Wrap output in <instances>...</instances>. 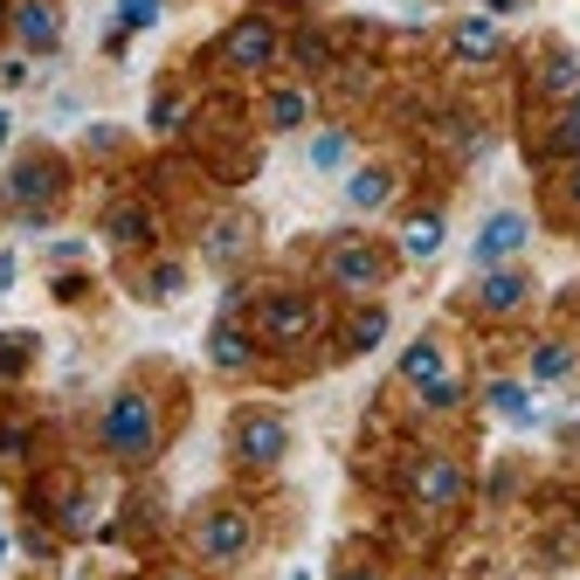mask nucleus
<instances>
[{"label": "nucleus", "instance_id": "nucleus-9", "mask_svg": "<svg viewBox=\"0 0 580 580\" xmlns=\"http://www.w3.org/2000/svg\"><path fill=\"white\" fill-rule=\"evenodd\" d=\"M235 449H242V463H276V456H284V422H276V415H249Z\"/></svg>", "mask_w": 580, "mask_h": 580}, {"label": "nucleus", "instance_id": "nucleus-29", "mask_svg": "<svg viewBox=\"0 0 580 580\" xmlns=\"http://www.w3.org/2000/svg\"><path fill=\"white\" fill-rule=\"evenodd\" d=\"M14 284V256H0V291H8Z\"/></svg>", "mask_w": 580, "mask_h": 580}, {"label": "nucleus", "instance_id": "nucleus-22", "mask_svg": "<svg viewBox=\"0 0 580 580\" xmlns=\"http://www.w3.org/2000/svg\"><path fill=\"white\" fill-rule=\"evenodd\" d=\"M491 408H498V415H512V422H532L526 387H512V381H498V387H491Z\"/></svg>", "mask_w": 580, "mask_h": 580}, {"label": "nucleus", "instance_id": "nucleus-3", "mask_svg": "<svg viewBox=\"0 0 580 580\" xmlns=\"http://www.w3.org/2000/svg\"><path fill=\"white\" fill-rule=\"evenodd\" d=\"M311 325H318V305H311V297H270V305H263V339L270 346H305L311 339Z\"/></svg>", "mask_w": 580, "mask_h": 580}, {"label": "nucleus", "instance_id": "nucleus-14", "mask_svg": "<svg viewBox=\"0 0 580 580\" xmlns=\"http://www.w3.org/2000/svg\"><path fill=\"white\" fill-rule=\"evenodd\" d=\"M387 194H395V180H387L381 166H360V173L346 180V201H352V208H381Z\"/></svg>", "mask_w": 580, "mask_h": 580}, {"label": "nucleus", "instance_id": "nucleus-15", "mask_svg": "<svg viewBox=\"0 0 580 580\" xmlns=\"http://www.w3.org/2000/svg\"><path fill=\"white\" fill-rule=\"evenodd\" d=\"M456 55H463V63H491V55H498V28L491 22H463L456 28Z\"/></svg>", "mask_w": 580, "mask_h": 580}, {"label": "nucleus", "instance_id": "nucleus-10", "mask_svg": "<svg viewBox=\"0 0 580 580\" xmlns=\"http://www.w3.org/2000/svg\"><path fill=\"white\" fill-rule=\"evenodd\" d=\"M208 360H215V366H229V373H242V366L256 360V346L242 339V325H235V318H221V325L208 332Z\"/></svg>", "mask_w": 580, "mask_h": 580}, {"label": "nucleus", "instance_id": "nucleus-21", "mask_svg": "<svg viewBox=\"0 0 580 580\" xmlns=\"http://www.w3.org/2000/svg\"><path fill=\"white\" fill-rule=\"evenodd\" d=\"M270 125H276V132L305 125V90H276V98H270Z\"/></svg>", "mask_w": 580, "mask_h": 580}, {"label": "nucleus", "instance_id": "nucleus-32", "mask_svg": "<svg viewBox=\"0 0 580 580\" xmlns=\"http://www.w3.org/2000/svg\"><path fill=\"white\" fill-rule=\"evenodd\" d=\"M484 8H498V14H512V8H518V0H484Z\"/></svg>", "mask_w": 580, "mask_h": 580}, {"label": "nucleus", "instance_id": "nucleus-6", "mask_svg": "<svg viewBox=\"0 0 580 580\" xmlns=\"http://www.w3.org/2000/svg\"><path fill=\"white\" fill-rule=\"evenodd\" d=\"M408 491H415V504H456L463 498V471L449 456H428V463H415V477H408Z\"/></svg>", "mask_w": 580, "mask_h": 580}, {"label": "nucleus", "instance_id": "nucleus-7", "mask_svg": "<svg viewBox=\"0 0 580 580\" xmlns=\"http://www.w3.org/2000/svg\"><path fill=\"white\" fill-rule=\"evenodd\" d=\"M221 55H229L235 69H263L270 55H276V28L270 22H235L229 42H221Z\"/></svg>", "mask_w": 580, "mask_h": 580}, {"label": "nucleus", "instance_id": "nucleus-33", "mask_svg": "<svg viewBox=\"0 0 580 580\" xmlns=\"http://www.w3.org/2000/svg\"><path fill=\"white\" fill-rule=\"evenodd\" d=\"M0 139H8V111H0Z\"/></svg>", "mask_w": 580, "mask_h": 580}, {"label": "nucleus", "instance_id": "nucleus-18", "mask_svg": "<svg viewBox=\"0 0 580 580\" xmlns=\"http://www.w3.org/2000/svg\"><path fill=\"white\" fill-rule=\"evenodd\" d=\"M539 83H546V90H553V98H573V90H580V55H567V49H559V55H553V63H546V69H539Z\"/></svg>", "mask_w": 580, "mask_h": 580}, {"label": "nucleus", "instance_id": "nucleus-13", "mask_svg": "<svg viewBox=\"0 0 580 580\" xmlns=\"http://www.w3.org/2000/svg\"><path fill=\"white\" fill-rule=\"evenodd\" d=\"M14 201H22L28 215H42V201H55V166H22V173H14Z\"/></svg>", "mask_w": 580, "mask_h": 580}, {"label": "nucleus", "instance_id": "nucleus-30", "mask_svg": "<svg viewBox=\"0 0 580 580\" xmlns=\"http://www.w3.org/2000/svg\"><path fill=\"white\" fill-rule=\"evenodd\" d=\"M339 580H381V573H373V567H346Z\"/></svg>", "mask_w": 580, "mask_h": 580}, {"label": "nucleus", "instance_id": "nucleus-28", "mask_svg": "<svg viewBox=\"0 0 580 580\" xmlns=\"http://www.w3.org/2000/svg\"><path fill=\"white\" fill-rule=\"evenodd\" d=\"M28 352V339H0V373H14V360Z\"/></svg>", "mask_w": 580, "mask_h": 580}, {"label": "nucleus", "instance_id": "nucleus-23", "mask_svg": "<svg viewBox=\"0 0 580 580\" xmlns=\"http://www.w3.org/2000/svg\"><path fill=\"white\" fill-rule=\"evenodd\" d=\"M553 153H580V90L567 98V118L553 125Z\"/></svg>", "mask_w": 580, "mask_h": 580}, {"label": "nucleus", "instance_id": "nucleus-2", "mask_svg": "<svg viewBox=\"0 0 580 580\" xmlns=\"http://www.w3.org/2000/svg\"><path fill=\"white\" fill-rule=\"evenodd\" d=\"M325 270H332V284H339V291H373V284L387 276V263H381V249H373V242H332Z\"/></svg>", "mask_w": 580, "mask_h": 580}, {"label": "nucleus", "instance_id": "nucleus-27", "mask_svg": "<svg viewBox=\"0 0 580 580\" xmlns=\"http://www.w3.org/2000/svg\"><path fill=\"white\" fill-rule=\"evenodd\" d=\"M422 401H428V408H456V401H463V387H456V381H449V373H442L436 387H422Z\"/></svg>", "mask_w": 580, "mask_h": 580}, {"label": "nucleus", "instance_id": "nucleus-19", "mask_svg": "<svg viewBox=\"0 0 580 580\" xmlns=\"http://www.w3.org/2000/svg\"><path fill=\"white\" fill-rule=\"evenodd\" d=\"M381 339H387V311H360V318H352V332H346L352 352H373Z\"/></svg>", "mask_w": 580, "mask_h": 580}, {"label": "nucleus", "instance_id": "nucleus-20", "mask_svg": "<svg viewBox=\"0 0 580 580\" xmlns=\"http://www.w3.org/2000/svg\"><path fill=\"white\" fill-rule=\"evenodd\" d=\"M346 145H352L346 132H318V139H311V166H318V173H332V166H346Z\"/></svg>", "mask_w": 580, "mask_h": 580}, {"label": "nucleus", "instance_id": "nucleus-34", "mask_svg": "<svg viewBox=\"0 0 580 580\" xmlns=\"http://www.w3.org/2000/svg\"><path fill=\"white\" fill-rule=\"evenodd\" d=\"M166 580H186V573H166Z\"/></svg>", "mask_w": 580, "mask_h": 580}, {"label": "nucleus", "instance_id": "nucleus-25", "mask_svg": "<svg viewBox=\"0 0 580 580\" xmlns=\"http://www.w3.org/2000/svg\"><path fill=\"white\" fill-rule=\"evenodd\" d=\"M145 229H153V221H145L139 208H118V215H111V235H118V242H145Z\"/></svg>", "mask_w": 580, "mask_h": 580}, {"label": "nucleus", "instance_id": "nucleus-8", "mask_svg": "<svg viewBox=\"0 0 580 580\" xmlns=\"http://www.w3.org/2000/svg\"><path fill=\"white\" fill-rule=\"evenodd\" d=\"M526 235H532L526 215H491V221H484V235H477V263H504L512 249H526Z\"/></svg>", "mask_w": 580, "mask_h": 580}, {"label": "nucleus", "instance_id": "nucleus-16", "mask_svg": "<svg viewBox=\"0 0 580 580\" xmlns=\"http://www.w3.org/2000/svg\"><path fill=\"white\" fill-rule=\"evenodd\" d=\"M567 373H573V346H559V339H546V346L532 352V381H539V387L567 381Z\"/></svg>", "mask_w": 580, "mask_h": 580}, {"label": "nucleus", "instance_id": "nucleus-11", "mask_svg": "<svg viewBox=\"0 0 580 580\" xmlns=\"http://www.w3.org/2000/svg\"><path fill=\"white\" fill-rule=\"evenodd\" d=\"M477 305L484 311H518V305H526V276H518V270H491L477 284Z\"/></svg>", "mask_w": 580, "mask_h": 580}, {"label": "nucleus", "instance_id": "nucleus-17", "mask_svg": "<svg viewBox=\"0 0 580 580\" xmlns=\"http://www.w3.org/2000/svg\"><path fill=\"white\" fill-rule=\"evenodd\" d=\"M401 249H408V256H436V249H442V215H415V221L401 229Z\"/></svg>", "mask_w": 580, "mask_h": 580}, {"label": "nucleus", "instance_id": "nucleus-24", "mask_svg": "<svg viewBox=\"0 0 580 580\" xmlns=\"http://www.w3.org/2000/svg\"><path fill=\"white\" fill-rule=\"evenodd\" d=\"M235 249H242V221H221V229H208V256H215V263H229Z\"/></svg>", "mask_w": 580, "mask_h": 580}, {"label": "nucleus", "instance_id": "nucleus-4", "mask_svg": "<svg viewBox=\"0 0 580 580\" xmlns=\"http://www.w3.org/2000/svg\"><path fill=\"white\" fill-rule=\"evenodd\" d=\"M201 553L221 559V567H229V559H242V553H249V518H242L235 504L208 512V518H201Z\"/></svg>", "mask_w": 580, "mask_h": 580}, {"label": "nucleus", "instance_id": "nucleus-12", "mask_svg": "<svg viewBox=\"0 0 580 580\" xmlns=\"http://www.w3.org/2000/svg\"><path fill=\"white\" fill-rule=\"evenodd\" d=\"M401 381L436 387V381H442V346H436V339H415V346L401 352Z\"/></svg>", "mask_w": 580, "mask_h": 580}, {"label": "nucleus", "instance_id": "nucleus-31", "mask_svg": "<svg viewBox=\"0 0 580 580\" xmlns=\"http://www.w3.org/2000/svg\"><path fill=\"white\" fill-rule=\"evenodd\" d=\"M567 194H573V201H580V166H573V173H567Z\"/></svg>", "mask_w": 580, "mask_h": 580}, {"label": "nucleus", "instance_id": "nucleus-5", "mask_svg": "<svg viewBox=\"0 0 580 580\" xmlns=\"http://www.w3.org/2000/svg\"><path fill=\"white\" fill-rule=\"evenodd\" d=\"M14 42L35 49V55H49L55 42H63V14H55V0H22V8H14Z\"/></svg>", "mask_w": 580, "mask_h": 580}, {"label": "nucleus", "instance_id": "nucleus-26", "mask_svg": "<svg viewBox=\"0 0 580 580\" xmlns=\"http://www.w3.org/2000/svg\"><path fill=\"white\" fill-rule=\"evenodd\" d=\"M118 22H125V28H145V22H159V0H118Z\"/></svg>", "mask_w": 580, "mask_h": 580}, {"label": "nucleus", "instance_id": "nucleus-1", "mask_svg": "<svg viewBox=\"0 0 580 580\" xmlns=\"http://www.w3.org/2000/svg\"><path fill=\"white\" fill-rule=\"evenodd\" d=\"M153 442H159V408L145 401L139 387H125V395L104 408V449H111V456H125V463H132V456H145Z\"/></svg>", "mask_w": 580, "mask_h": 580}]
</instances>
